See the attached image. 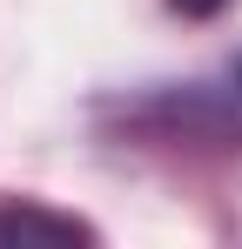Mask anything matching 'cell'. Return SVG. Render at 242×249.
I'll return each instance as SVG.
<instances>
[{
	"instance_id": "obj_2",
	"label": "cell",
	"mask_w": 242,
	"mask_h": 249,
	"mask_svg": "<svg viewBox=\"0 0 242 249\" xmlns=\"http://www.w3.org/2000/svg\"><path fill=\"white\" fill-rule=\"evenodd\" d=\"M168 7H175V14H189V20H215L229 0H168Z\"/></svg>"
},
{
	"instance_id": "obj_1",
	"label": "cell",
	"mask_w": 242,
	"mask_h": 249,
	"mask_svg": "<svg viewBox=\"0 0 242 249\" xmlns=\"http://www.w3.org/2000/svg\"><path fill=\"white\" fill-rule=\"evenodd\" d=\"M68 243H94V229L40 202H0V249H68Z\"/></svg>"
},
{
	"instance_id": "obj_3",
	"label": "cell",
	"mask_w": 242,
	"mask_h": 249,
	"mask_svg": "<svg viewBox=\"0 0 242 249\" xmlns=\"http://www.w3.org/2000/svg\"><path fill=\"white\" fill-rule=\"evenodd\" d=\"M236 88H242V61H236Z\"/></svg>"
}]
</instances>
